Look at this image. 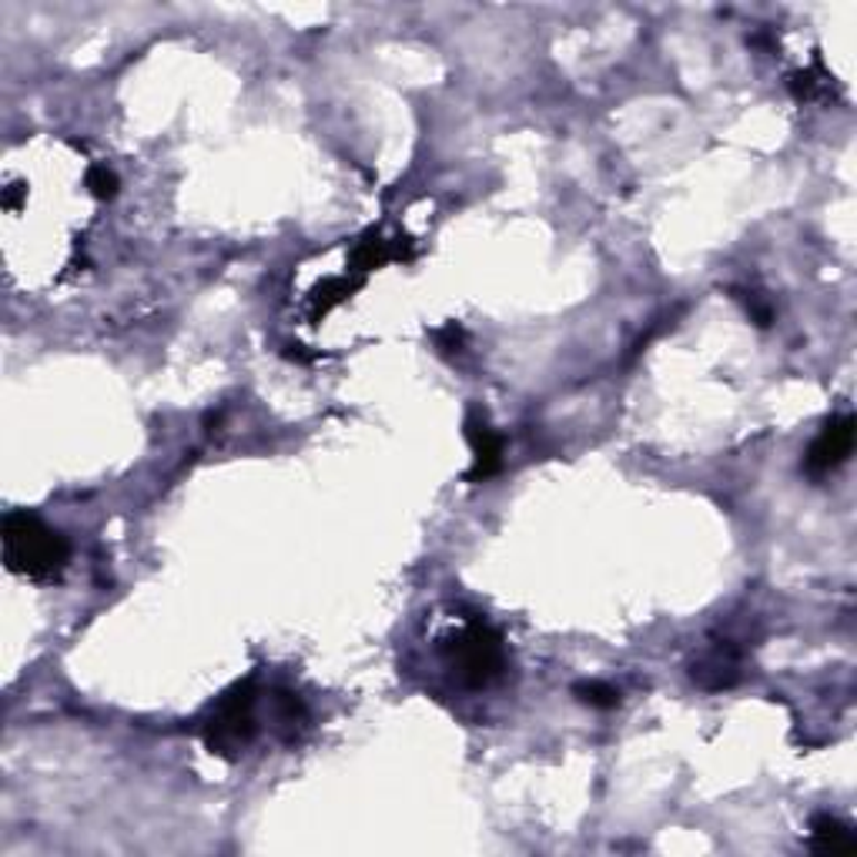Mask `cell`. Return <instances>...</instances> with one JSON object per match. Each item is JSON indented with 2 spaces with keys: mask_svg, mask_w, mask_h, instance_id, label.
Returning a JSON list of instances; mask_svg holds the SVG:
<instances>
[{
  "mask_svg": "<svg viewBox=\"0 0 857 857\" xmlns=\"http://www.w3.org/2000/svg\"><path fill=\"white\" fill-rule=\"evenodd\" d=\"M0 543H4V566L14 577L31 584H54L64 577L71 543L41 516L28 509L8 513L4 526H0Z\"/></svg>",
  "mask_w": 857,
  "mask_h": 857,
  "instance_id": "obj_1",
  "label": "cell"
},
{
  "mask_svg": "<svg viewBox=\"0 0 857 857\" xmlns=\"http://www.w3.org/2000/svg\"><path fill=\"white\" fill-rule=\"evenodd\" d=\"M255 703H258V690H255V680L248 677V680L235 683L228 693H221V700L211 706V713L202 724V737L215 757L238 761L245 754V747L255 741V734H258Z\"/></svg>",
  "mask_w": 857,
  "mask_h": 857,
  "instance_id": "obj_2",
  "label": "cell"
},
{
  "mask_svg": "<svg viewBox=\"0 0 857 857\" xmlns=\"http://www.w3.org/2000/svg\"><path fill=\"white\" fill-rule=\"evenodd\" d=\"M443 653L453 673L473 690L496 683L506 670V643L489 623H466L443 640Z\"/></svg>",
  "mask_w": 857,
  "mask_h": 857,
  "instance_id": "obj_3",
  "label": "cell"
},
{
  "mask_svg": "<svg viewBox=\"0 0 857 857\" xmlns=\"http://www.w3.org/2000/svg\"><path fill=\"white\" fill-rule=\"evenodd\" d=\"M854 433H857L854 415H837V419H830V422L820 428V433H817V440L810 443V450L804 453V473L814 476V479H820V476H827L830 469L844 466L847 456H850V450H854Z\"/></svg>",
  "mask_w": 857,
  "mask_h": 857,
  "instance_id": "obj_4",
  "label": "cell"
},
{
  "mask_svg": "<svg viewBox=\"0 0 857 857\" xmlns=\"http://www.w3.org/2000/svg\"><path fill=\"white\" fill-rule=\"evenodd\" d=\"M466 440L473 446V469L466 473L469 483H486L503 469V436L493 428L486 412L473 409L466 419Z\"/></svg>",
  "mask_w": 857,
  "mask_h": 857,
  "instance_id": "obj_5",
  "label": "cell"
},
{
  "mask_svg": "<svg viewBox=\"0 0 857 857\" xmlns=\"http://www.w3.org/2000/svg\"><path fill=\"white\" fill-rule=\"evenodd\" d=\"M690 677L706 686V690H727L741 680V663H737V650L724 640L713 647L703 660H696L690 667Z\"/></svg>",
  "mask_w": 857,
  "mask_h": 857,
  "instance_id": "obj_6",
  "label": "cell"
},
{
  "mask_svg": "<svg viewBox=\"0 0 857 857\" xmlns=\"http://www.w3.org/2000/svg\"><path fill=\"white\" fill-rule=\"evenodd\" d=\"M271 721H275V731L285 744H296L299 734L309 727V710L306 703L299 700V693L292 690H275L271 693Z\"/></svg>",
  "mask_w": 857,
  "mask_h": 857,
  "instance_id": "obj_7",
  "label": "cell"
},
{
  "mask_svg": "<svg viewBox=\"0 0 857 857\" xmlns=\"http://www.w3.org/2000/svg\"><path fill=\"white\" fill-rule=\"evenodd\" d=\"M807 844H810V850H817V854H857V834L844 824V820H837V817H830V814H817L814 820H810V837H807Z\"/></svg>",
  "mask_w": 857,
  "mask_h": 857,
  "instance_id": "obj_8",
  "label": "cell"
},
{
  "mask_svg": "<svg viewBox=\"0 0 857 857\" xmlns=\"http://www.w3.org/2000/svg\"><path fill=\"white\" fill-rule=\"evenodd\" d=\"M392 258H412L409 245H392V241H385V238L375 235V231H369L365 238H359V245L352 248V268L362 271V275L382 268V265L392 261Z\"/></svg>",
  "mask_w": 857,
  "mask_h": 857,
  "instance_id": "obj_9",
  "label": "cell"
},
{
  "mask_svg": "<svg viewBox=\"0 0 857 857\" xmlns=\"http://www.w3.org/2000/svg\"><path fill=\"white\" fill-rule=\"evenodd\" d=\"M359 285H362V278H326V281H319L312 289V316L319 319L329 309L342 306L359 289Z\"/></svg>",
  "mask_w": 857,
  "mask_h": 857,
  "instance_id": "obj_10",
  "label": "cell"
},
{
  "mask_svg": "<svg viewBox=\"0 0 857 857\" xmlns=\"http://www.w3.org/2000/svg\"><path fill=\"white\" fill-rule=\"evenodd\" d=\"M574 696H577L580 703L593 706V710H613V706H620V690L610 686L607 680H584V683L574 686Z\"/></svg>",
  "mask_w": 857,
  "mask_h": 857,
  "instance_id": "obj_11",
  "label": "cell"
},
{
  "mask_svg": "<svg viewBox=\"0 0 857 857\" xmlns=\"http://www.w3.org/2000/svg\"><path fill=\"white\" fill-rule=\"evenodd\" d=\"M84 188H87L97 202H111V198H117L121 182H117V175H114L107 165H91V168L84 172Z\"/></svg>",
  "mask_w": 857,
  "mask_h": 857,
  "instance_id": "obj_12",
  "label": "cell"
},
{
  "mask_svg": "<svg viewBox=\"0 0 857 857\" xmlns=\"http://www.w3.org/2000/svg\"><path fill=\"white\" fill-rule=\"evenodd\" d=\"M741 299H744V306H747V316H751L761 329H767V326L774 322V309H771V302H767L764 296L751 292V296H741Z\"/></svg>",
  "mask_w": 857,
  "mask_h": 857,
  "instance_id": "obj_13",
  "label": "cell"
},
{
  "mask_svg": "<svg viewBox=\"0 0 857 857\" xmlns=\"http://www.w3.org/2000/svg\"><path fill=\"white\" fill-rule=\"evenodd\" d=\"M463 339H466V332L456 322H450L446 329L436 332V342H440L443 352H463Z\"/></svg>",
  "mask_w": 857,
  "mask_h": 857,
  "instance_id": "obj_14",
  "label": "cell"
}]
</instances>
